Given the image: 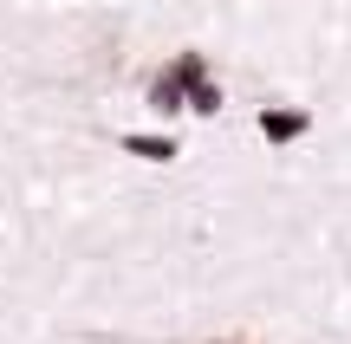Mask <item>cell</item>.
Wrapping results in <instances>:
<instances>
[{
    "label": "cell",
    "instance_id": "cell-1",
    "mask_svg": "<svg viewBox=\"0 0 351 344\" xmlns=\"http://www.w3.org/2000/svg\"><path fill=\"white\" fill-rule=\"evenodd\" d=\"M195 78H215V65H208V52H195V46H182L176 59L163 65V72L150 78V111H163V117H176V111H189V85Z\"/></svg>",
    "mask_w": 351,
    "mask_h": 344
},
{
    "label": "cell",
    "instance_id": "cell-2",
    "mask_svg": "<svg viewBox=\"0 0 351 344\" xmlns=\"http://www.w3.org/2000/svg\"><path fill=\"white\" fill-rule=\"evenodd\" d=\"M306 130H313V111H300V104H261V143L267 150H287Z\"/></svg>",
    "mask_w": 351,
    "mask_h": 344
},
{
    "label": "cell",
    "instance_id": "cell-3",
    "mask_svg": "<svg viewBox=\"0 0 351 344\" xmlns=\"http://www.w3.org/2000/svg\"><path fill=\"white\" fill-rule=\"evenodd\" d=\"M117 150H124V156H143V163H176L182 143L163 137V130H130V137H117Z\"/></svg>",
    "mask_w": 351,
    "mask_h": 344
},
{
    "label": "cell",
    "instance_id": "cell-4",
    "mask_svg": "<svg viewBox=\"0 0 351 344\" xmlns=\"http://www.w3.org/2000/svg\"><path fill=\"white\" fill-rule=\"evenodd\" d=\"M221 85H215V78H195V85H189V111L195 117H221Z\"/></svg>",
    "mask_w": 351,
    "mask_h": 344
},
{
    "label": "cell",
    "instance_id": "cell-5",
    "mask_svg": "<svg viewBox=\"0 0 351 344\" xmlns=\"http://www.w3.org/2000/svg\"><path fill=\"white\" fill-rule=\"evenodd\" d=\"M215 344H241V338H215Z\"/></svg>",
    "mask_w": 351,
    "mask_h": 344
}]
</instances>
